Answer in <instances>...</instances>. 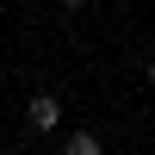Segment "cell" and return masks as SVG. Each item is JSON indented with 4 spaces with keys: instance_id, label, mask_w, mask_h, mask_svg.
<instances>
[{
    "instance_id": "1",
    "label": "cell",
    "mask_w": 155,
    "mask_h": 155,
    "mask_svg": "<svg viewBox=\"0 0 155 155\" xmlns=\"http://www.w3.org/2000/svg\"><path fill=\"white\" fill-rule=\"evenodd\" d=\"M25 124H31V130H56V124H62V99H56V93H31Z\"/></svg>"
},
{
    "instance_id": "3",
    "label": "cell",
    "mask_w": 155,
    "mask_h": 155,
    "mask_svg": "<svg viewBox=\"0 0 155 155\" xmlns=\"http://www.w3.org/2000/svg\"><path fill=\"white\" fill-rule=\"evenodd\" d=\"M149 81H155V50H149Z\"/></svg>"
},
{
    "instance_id": "4",
    "label": "cell",
    "mask_w": 155,
    "mask_h": 155,
    "mask_svg": "<svg viewBox=\"0 0 155 155\" xmlns=\"http://www.w3.org/2000/svg\"><path fill=\"white\" fill-rule=\"evenodd\" d=\"M62 6H87V0H62Z\"/></svg>"
},
{
    "instance_id": "2",
    "label": "cell",
    "mask_w": 155,
    "mask_h": 155,
    "mask_svg": "<svg viewBox=\"0 0 155 155\" xmlns=\"http://www.w3.org/2000/svg\"><path fill=\"white\" fill-rule=\"evenodd\" d=\"M62 155H106V149H99V137H87V130H74V137H68V149H62Z\"/></svg>"
}]
</instances>
